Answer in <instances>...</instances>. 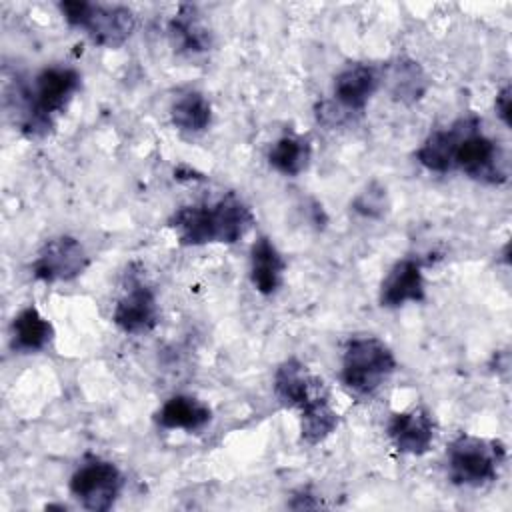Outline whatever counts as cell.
Returning <instances> with one entry per match:
<instances>
[{"label": "cell", "mask_w": 512, "mask_h": 512, "mask_svg": "<svg viewBox=\"0 0 512 512\" xmlns=\"http://www.w3.org/2000/svg\"><path fill=\"white\" fill-rule=\"evenodd\" d=\"M252 224V210L234 192L224 194L216 202L180 206L168 220V226L182 246H204L212 242L234 244Z\"/></svg>", "instance_id": "obj_1"}, {"label": "cell", "mask_w": 512, "mask_h": 512, "mask_svg": "<svg viewBox=\"0 0 512 512\" xmlns=\"http://www.w3.org/2000/svg\"><path fill=\"white\" fill-rule=\"evenodd\" d=\"M78 88L80 74L74 68L50 66L40 70L32 86H22L16 96L20 130L30 138L46 136Z\"/></svg>", "instance_id": "obj_2"}, {"label": "cell", "mask_w": 512, "mask_h": 512, "mask_svg": "<svg viewBox=\"0 0 512 512\" xmlns=\"http://www.w3.org/2000/svg\"><path fill=\"white\" fill-rule=\"evenodd\" d=\"M396 370L392 350L376 336H356L344 346L342 356V384L358 394H374L384 380Z\"/></svg>", "instance_id": "obj_3"}, {"label": "cell", "mask_w": 512, "mask_h": 512, "mask_svg": "<svg viewBox=\"0 0 512 512\" xmlns=\"http://www.w3.org/2000/svg\"><path fill=\"white\" fill-rule=\"evenodd\" d=\"M58 8L70 26L84 30L94 44L104 48L122 46L136 26L134 12L118 4L108 6L86 0H64Z\"/></svg>", "instance_id": "obj_4"}, {"label": "cell", "mask_w": 512, "mask_h": 512, "mask_svg": "<svg viewBox=\"0 0 512 512\" xmlns=\"http://www.w3.org/2000/svg\"><path fill=\"white\" fill-rule=\"evenodd\" d=\"M448 476L458 486H484L496 480L506 460V448L498 440L462 434L448 446Z\"/></svg>", "instance_id": "obj_5"}, {"label": "cell", "mask_w": 512, "mask_h": 512, "mask_svg": "<svg viewBox=\"0 0 512 512\" xmlns=\"http://www.w3.org/2000/svg\"><path fill=\"white\" fill-rule=\"evenodd\" d=\"M454 168L484 184H504L508 180L504 154L492 138L480 132L478 118L472 120L454 150Z\"/></svg>", "instance_id": "obj_6"}, {"label": "cell", "mask_w": 512, "mask_h": 512, "mask_svg": "<svg viewBox=\"0 0 512 512\" xmlns=\"http://www.w3.org/2000/svg\"><path fill=\"white\" fill-rule=\"evenodd\" d=\"M124 478L116 464L98 456H88L70 478V492L92 512H106L120 496Z\"/></svg>", "instance_id": "obj_7"}, {"label": "cell", "mask_w": 512, "mask_h": 512, "mask_svg": "<svg viewBox=\"0 0 512 512\" xmlns=\"http://www.w3.org/2000/svg\"><path fill=\"white\" fill-rule=\"evenodd\" d=\"M90 260L74 236H56L44 242L32 262V276L40 282H68L88 268Z\"/></svg>", "instance_id": "obj_8"}, {"label": "cell", "mask_w": 512, "mask_h": 512, "mask_svg": "<svg viewBox=\"0 0 512 512\" xmlns=\"http://www.w3.org/2000/svg\"><path fill=\"white\" fill-rule=\"evenodd\" d=\"M274 396L286 408L306 410L322 398H330L324 380L310 374L298 358L284 360L274 372Z\"/></svg>", "instance_id": "obj_9"}, {"label": "cell", "mask_w": 512, "mask_h": 512, "mask_svg": "<svg viewBox=\"0 0 512 512\" xmlns=\"http://www.w3.org/2000/svg\"><path fill=\"white\" fill-rule=\"evenodd\" d=\"M112 322L126 334L150 332L158 322V304L152 288L142 278L130 274L128 286L114 306Z\"/></svg>", "instance_id": "obj_10"}, {"label": "cell", "mask_w": 512, "mask_h": 512, "mask_svg": "<svg viewBox=\"0 0 512 512\" xmlns=\"http://www.w3.org/2000/svg\"><path fill=\"white\" fill-rule=\"evenodd\" d=\"M380 72L372 64H346L334 78V102L348 114H362L372 94L378 90Z\"/></svg>", "instance_id": "obj_11"}, {"label": "cell", "mask_w": 512, "mask_h": 512, "mask_svg": "<svg viewBox=\"0 0 512 512\" xmlns=\"http://www.w3.org/2000/svg\"><path fill=\"white\" fill-rule=\"evenodd\" d=\"M386 432L398 452L422 456L434 442V420L426 408L414 406L392 414Z\"/></svg>", "instance_id": "obj_12"}, {"label": "cell", "mask_w": 512, "mask_h": 512, "mask_svg": "<svg viewBox=\"0 0 512 512\" xmlns=\"http://www.w3.org/2000/svg\"><path fill=\"white\" fill-rule=\"evenodd\" d=\"M380 304L398 308L406 302H422L426 298L422 266L414 258L398 260L380 284Z\"/></svg>", "instance_id": "obj_13"}, {"label": "cell", "mask_w": 512, "mask_h": 512, "mask_svg": "<svg viewBox=\"0 0 512 512\" xmlns=\"http://www.w3.org/2000/svg\"><path fill=\"white\" fill-rule=\"evenodd\" d=\"M474 118L476 116L460 118L450 128L434 130L432 134H428V138L422 142V146L416 152L418 162L430 172H440V174L450 172L454 168V150Z\"/></svg>", "instance_id": "obj_14"}, {"label": "cell", "mask_w": 512, "mask_h": 512, "mask_svg": "<svg viewBox=\"0 0 512 512\" xmlns=\"http://www.w3.org/2000/svg\"><path fill=\"white\" fill-rule=\"evenodd\" d=\"M284 270L286 262L278 248L270 238L260 236L250 248V280L254 288L264 296L276 294L282 286Z\"/></svg>", "instance_id": "obj_15"}, {"label": "cell", "mask_w": 512, "mask_h": 512, "mask_svg": "<svg viewBox=\"0 0 512 512\" xmlns=\"http://www.w3.org/2000/svg\"><path fill=\"white\" fill-rule=\"evenodd\" d=\"M212 418V410L198 398L178 394L168 398L156 412V422L166 430L194 432L204 428Z\"/></svg>", "instance_id": "obj_16"}, {"label": "cell", "mask_w": 512, "mask_h": 512, "mask_svg": "<svg viewBox=\"0 0 512 512\" xmlns=\"http://www.w3.org/2000/svg\"><path fill=\"white\" fill-rule=\"evenodd\" d=\"M168 32L174 46L180 52H188V54L204 52L210 48V42H212L210 30L204 26L198 10L188 4H182L178 8V12L168 24Z\"/></svg>", "instance_id": "obj_17"}, {"label": "cell", "mask_w": 512, "mask_h": 512, "mask_svg": "<svg viewBox=\"0 0 512 512\" xmlns=\"http://www.w3.org/2000/svg\"><path fill=\"white\" fill-rule=\"evenodd\" d=\"M54 338L52 324L34 308L20 310L12 320V348L18 352H38Z\"/></svg>", "instance_id": "obj_18"}, {"label": "cell", "mask_w": 512, "mask_h": 512, "mask_svg": "<svg viewBox=\"0 0 512 512\" xmlns=\"http://www.w3.org/2000/svg\"><path fill=\"white\" fill-rule=\"evenodd\" d=\"M384 80L390 94L400 102H416L424 96L428 80L418 62L410 58H396L384 68Z\"/></svg>", "instance_id": "obj_19"}, {"label": "cell", "mask_w": 512, "mask_h": 512, "mask_svg": "<svg viewBox=\"0 0 512 512\" xmlns=\"http://www.w3.org/2000/svg\"><path fill=\"white\" fill-rule=\"evenodd\" d=\"M310 156L312 148L306 138L282 136L272 144L268 152V164L284 176H298L308 168Z\"/></svg>", "instance_id": "obj_20"}, {"label": "cell", "mask_w": 512, "mask_h": 512, "mask_svg": "<svg viewBox=\"0 0 512 512\" xmlns=\"http://www.w3.org/2000/svg\"><path fill=\"white\" fill-rule=\"evenodd\" d=\"M172 124L182 132H202L212 122V106L200 92L182 94L170 108Z\"/></svg>", "instance_id": "obj_21"}, {"label": "cell", "mask_w": 512, "mask_h": 512, "mask_svg": "<svg viewBox=\"0 0 512 512\" xmlns=\"http://www.w3.org/2000/svg\"><path fill=\"white\" fill-rule=\"evenodd\" d=\"M338 428V414L330 406V398L314 402L300 412V438L308 446L324 442Z\"/></svg>", "instance_id": "obj_22"}, {"label": "cell", "mask_w": 512, "mask_h": 512, "mask_svg": "<svg viewBox=\"0 0 512 512\" xmlns=\"http://www.w3.org/2000/svg\"><path fill=\"white\" fill-rule=\"evenodd\" d=\"M382 198H384L382 190L374 192V190L370 188L368 192H362V194L356 198V202H354V208H356L358 212L366 214V216H374V214H380V212H382V208H384V202H382Z\"/></svg>", "instance_id": "obj_23"}, {"label": "cell", "mask_w": 512, "mask_h": 512, "mask_svg": "<svg viewBox=\"0 0 512 512\" xmlns=\"http://www.w3.org/2000/svg\"><path fill=\"white\" fill-rule=\"evenodd\" d=\"M510 84H504L498 94H496V100H494V110H496V116L502 120L504 126H512V104H510Z\"/></svg>", "instance_id": "obj_24"}]
</instances>
